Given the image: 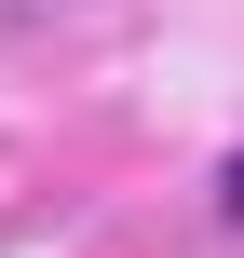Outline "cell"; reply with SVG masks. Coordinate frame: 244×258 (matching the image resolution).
<instances>
[{"label":"cell","instance_id":"cell-1","mask_svg":"<svg viewBox=\"0 0 244 258\" xmlns=\"http://www.w3.org/2000/svg\"><path fill=\"white\" fill-rule=\"evenodd\" d=\"M217 218H244V163H217Z\"/></svg>","mask_w":244,"mask_h":258}]
</instances>
